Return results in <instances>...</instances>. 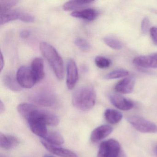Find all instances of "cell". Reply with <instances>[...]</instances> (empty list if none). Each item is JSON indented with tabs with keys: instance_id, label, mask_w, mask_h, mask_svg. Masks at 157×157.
Masks as SVG:
<instances>
[{
	"instance_id": "cell-1",
	"label": "cell",
	"mask_w": 157,
	"mask_h": 157,
	"mask_svg": "<svg viewBox=\"0 0 157 157\" xmlns=\"http://www.w3.org/2000/svg\"><path fill=\"white\" fill-rule=\"evenodd\" d=\"M96 100L95 90L92 86L83 85L75 90L72 97L73 105L81 110L88 111L91 109Z\"/></svg>"
},
{
	"instance_id": "cell-2",
	"label": "cell",
	"mask_w": 157,
	"mask_h": 157,
	"mask_svg": "<svg viewBox=\"0 0 157 157\" xmlns=\"http://www.w3.org/2000/svg\"><path fill=\"white\" fill-rule=\"evenodd\" d=\"M40 49L44 56L49 62L57 78L62 80L64 76V65L63 60L57 50L53 46L45 42L40 44Z\"/></svg>"
},
{
	"instance_id": "cell-3",
	"label": "cell",
	"mask_w": 157,
	"mask_h": 157,
	"mask_svg": "<svg viewBox=\"0 0 157 157\" xmlns=\"http://www.w3.org/2000/svg\"><path fill=\"white\" fill-rule=\"evenodd\" d=\"M29 99L35 104L44 107H52L57 103L56 95L51 92L46 90L34 93L30 95Z\"/></svg>"
},
{
	"instance_id": "cell-4",
	"label": "cell",
	"mask_w": 157,
	"mask_h": 157,
	"mask_svg": "<svg viewBox=\"0 0 157 157\" xmlns=\"http://www.w3.org/2000/svg\"><path fill=\"white\" fill-rule=\"evenodd\" d=\"M128 123L137 131L143 133H157V125L141 117L132 116L127 117Z\"/></svg>"
},
{
	"instance_id": "cell-5",
	"label": "cell",
	"mask_w": 157,
	"mask_h": 157,
	"mask_svg": "<svg viewBox=\"0 0 157 157\" xmlns=\"http://www.w3.org/2000/svg\"><path fill=\"white\" fill-rule=\"evenodd\" d=\"M122 150L119 142L111 139L101 143L97 157H117Z\"/></svg>"
},
{
	"instance_id": "cell-6",
	"label": "cell",
	"mask_w": 157,
	"mask_h": 157,
	"mask_svg": "<svg viewBox=\"0 0 157 157\" xmlns=\"http://www.w3.org/2000/svg\"><path fill=\"white\" fill-rule=\"evenodd\" d=\"M16 78L22 88L29 89L37 83L31 67L28 66H22L19 68L16 74Z\"/></svg>"
},
{
	"instance_id": "cell-7",
	"label": "cell",
	"mask_w": 157,
	"mask_h": 157,
	"mask_svg": "<svg viewBox=\"0 0 157 157\" xmlns=\"http://www.w3.org/2000/svg\"><path fill=\"white\" fill-rule=\"evenodd\" d=\"M78 78L77 65L73 59H70L67 64V85L69 90L75 87Z\"/></svg>"
},
{
	"instance_id": "cell-8",
	"label": "cell",
	"mask_w": 157,
	"mask_h": 157,
	"mask_svg": "<svg viewBox=\"0 0 157 157\" xmlns=\"http://www.w3.org/2000/svg\"><path fill=\"white\" fill-rule=\"evenodd\" d=\"M133 63L136 66L144 68H157V53L135 58Z\"/></svg>"
},
{
	"instance_id": "cell-9",
	"label": "cell",
	"mask_w": 157,
	"mask_h": 157,
	"mask_svg": "<svg viewBox=\"0 0 157 157\" xmlns=\"http://www.w3.org/2000/svg\"><path fill=\"white\" fill-rule=\"evenodd\" d=\"M109 98L111 103L120 110L128 111L134 107V103L132 101L119 94H111Z\"/></svg>"
},
{
	"instance_id": "cell-10",
	"label": "cell",
	"mask_w": 157,
	"mask_h": 157,
	"mask_svg": "<svg viewBox=\"0 0 157 157\" xmlns=\"http://www.w3.org/2000/svg\"><path fill=\"white\" fill-rule=\"evenodd\" d=\"M135 82V79L133 77L124 78L116 84L114 87L115 90L122 94L131 93L134 90Z\"/></svg>"
},
{
	"instance_id": "cell-11",
	"label": "cell",
	"mask_w": 157,
	"mask_h": 157,
	"mask_svg": "<svg viewBox=\"0 0 157 157\" xmlns=\"http://www.w3.org/2000/svg\"><path fill=\"white\" fill-rule=\"evenodd\" d=\"M113 131V128L109 125H102L95 128L91 135L92 142H98L106 137Z\"/></svg>"
},
{
	"instance_id": "cell-12",
	"label": "cell",
	"mask_w": 157,
	"mask_h": 157,
	"mask_svg": "<svg viewBox=\"0 0 157 157\" xmlns=\"http://www.w3.org/2000/svg\"><path fill=\"white\" fill-rule=\"evenodd\" d=\"M44 147L51 153L62 157H78L77 154L71 151L59 147V146L52 145L45 141H42Z\"/></svg>"
},
{
	"instance_id": "cell-13",
	"label": "cell",
	"mask_w": 157,
	"mask_h": 157,
	"mask_svg": "<svg viewBox=\"0 0 157 157\" xmlns=\"http://www.w3.org/2000/svg\"><path fill=\"white\" fill-rule=\"evenodd\" d=\"M31 68L36 82L42 80L44 75L43 59L40 58L34 59L32 62Z\"/></svg>"
},
{
	"instance_id": "cell-14",
	"label": "cell",
	"mask_w": 157,
	"mask_h": 157,
	"mask_svg": "<svg viewBox=\"0 0 157 157\" xmlns=\"http://www.w3.org/2000/svg\"><path fill=\"white\" fill-rule=\"evenodd\" d=\"M2 82L5 87L11 90L14 92L20 91L22 87L18 83L16 77L11 73H7L4 74L2 77Z\"/></svg>"
},
{
	"instance_id": "cell-15",
	"label": "cell",
	"mask_w": 157,
	"mask_h": 157,
	"mask_svg": "<svg viewBox=\"0 0 157 157\" xmlns=\"http://www.w3.org/2000/svg\"><path fill=\"white\" fill-rule=\"evenodd\" d=\"M71 16L88 21H93L96 19L98 13L93 9H87L82 10L76 11L71 13Z\"/></svg>"
},
{
	"instance_id": "cell-16",
	"label": "cell",
	"mask_w": 157,
	"mask_h": 157,
	"mask_svg": "<svg viewBox=\"0 0 157 157\" xmlns=\"http://www.w3.org/2000/svg\"><path fill=\"white\" fill-rule=\"evenodd\" d=\"M19 140L15 137L1 133L0 145L1 147L6 149H10L17 146Z\"/></svg>"
},
{
	"instance_id": "cell-17",
	"label": "cell",
	"mask_w": 157,
	"mask_h": 157,
	"mask_svg": "<svg viewBox=\"0 0 157 157\" xmlns=\"http://www.w3.org/2000/svg\"><path fill=\"white\" fill-rule=\"evenodd\" d=\"M94 2L93 1H70L65 3L63 9L65 11L75 10L82 9Z\"/></svg>"
},
{
	"instance_id": "cell-18",
	"label": "cell",
	"mask_w": 157,
	"mask_h": 157,
	"mask_svg": "<svg viewBox=\"0 0 157 157\" xmlns=\"http://www.w3.org/2000/svg\"><path fill=\"white\" fill-rule=\"evenodd\" d=\"M22 12L16 10L8 11L1 14L0 23L1 25H3L7 23L16 20H20Z\"/></svg>"
},
{
	"instance_id": "cell-19",
	"label": "cell",
	"mask_w": 157,
	"mask_h": 157,
	"mask_svg": "<svg viewBox=\"0 0 157 157\" xmlns=\"http://www.w3.org/2000/svg\"><path fill=\"white\" fill-rule=\"evenodd\" d=\"M104 116L106 121L113 124L119 123L123 118V115L120 112L112 109H106L105 112Z\"/></svg>"
},
{
	"instance_id": "cell-20",
	"label": "cell",
	"mask_w": 157,
	"mask_h": 157,
	"mask_svg": "<svg viewBox=\"0 0 157 157\" xmlns=\"http://www.w3.org/2000/svg\"><path fill=\"white\" fill-rule=\"evenodd\" d=\"M44 139L47 143L56 146H59L64 143L63 136L56 131H48Z\"/></svg>"
},
{
	"instance_id": "cell-21",
	"label": "cell",
	"mask_w": 157,
	"mask_h": 157,
	"mask_svg": "<svg viewBox=\"0 0 157 157\" xmlns=\"http://www.w3.org/2000/svg\"><path fill=\"white\" fill-rule=\"evenodd\" d=\"M128 75V71L126 70L117 69L111 71L105 75L104 78L105 79H115L126 77Z\"/></svg>"
},
{
	"instance_id": "cell-22",
	"label": "cell",
	"mask_w": 157,
	"mask_h": 157,
	"mask_svg": "<svg viewBox=\"0 0 157 157\" xmlns=\"http://www.w3.org/2000/svg\"><path fill=\"white\" fill-rule=\"evenodd\" d=\"M103 41L109 47L115 50H120L123 48L122 43L114 37L106 36L103 38Z\"/></svg>"
},
{
	"instance_id": "cell-23",
	"label": "cell",
	"mask_w": 157,
	"mask_h": 157,
	"mask_svg": "<svg viewBox=\"0 0 157 157\" xmlns=\"http://www.w3.org/2000/svg\"><path fill=\"white\" fill-rule=\"evenodd\" d=\"M18 1H0V13L1 14L10 10L12 7L17 4Z\"/></svg>"
},
{
	"instance_id": "cell-24",
	"label": "cell",
	"mask_w": 157,
	"mask_h": 157,
	"mask_svg": "<svg viewBox=\"0 0 157 157\" xmlns=\"http://www.w3.org/2000/svg\"><path fill=\"white\" fill-rule=\"evenodd\" d=\"M95 63L97 67L101 69L107 68L110 67L111 61L109 59L98 56L95 59Z\"/></svg>"
},
{
	"instance_id": "cell-25",
	"label": "cell",
	"mask_w": 157,
	"mask_h": 157,
	"mask_svg": "<svg viewBox=\"0 0 157 157\" xmlns=\"http://www.w3.org/2000/svg\"><path fill=\"white\" fill-rule=\"evenodd\" d=\"M74 44L82 51H88L90 48V45L89 42L86 39L82 37L76 38L74 41Z\"/></svg>"
},
{
	"instance_id": "cell-26",
	"label": "cell",
	"mask_w": 157,
	"mask_h": 157,
	"mask_svg": "<svg viewBox=\"0 0 157 157\" xmlns=\"http://www.w3.org/2000/svg\"><path fill=\"white\" fill-rule=\"evenodd\" d=\"M150 21L147 17L143 18L141 21V30L143 34H146L149 30Z\"/></svg>"
},
{
	"instance_id": "cell-27",
	"label": "cell",
	"mask_w": 157,
	"mask_h": 157,
	"mask_svg": "<svg viewBox=\"0 0 157 157\" xmlns=\"http://www.w3.org/2000/svg\"><path fill=\"white\" fill-rule=\"evenodd\" d=\"M150 33L153 43L157 45V27H151L150 29Z\"/></svg>"
},
{
	"instance_id": "cell-28",
	"label": "cell",
	"mask_w": 157,
	"mask_h": 157,
	"mask_svg": "<svg viewBox=\"0 0 157 157\" xmlns=\"http://www.w3.org/2000/svg\"><path fill=\"white\" fill-rule=\"evenodd\" d=\"M30 32L28 30H23L20 33V36L22 38H26L30 35Z\"/></svg>"
},
{
	"instance_id": "cell-29",
	"label": "cell",
	"mask_w": 157,
	"mask_h": 157,
	"mask_svg": "<svg viewBox=\"0 0 157 157\" xmlns=\"http://www.w3.org/2000/svg\"><path fill=\"white\" fill-rule=\"evenodd\" d=\"M4 66V60L3 58V56H2V53H1V64H0V67H1V71H2L3 67Z\"/></svg>"
},
{
	"instance_id": "cell-30",
	"label": "cell",
	"mask_w": 157,
	"mask_h": 157,
	"mask_svg": "<svg viewBox=\"0 0 157 157\" xmlns=\"http://www.w3.org/2000/svg\"><path fill=\"white\" fill-rule=\"evenodd\" d=\"M4 104H3V103L2 102V101H1V103H0V111H1V112L2 113V111H4Z\"/></svg>"
},
{
	"instance_id": "cell-31",
	"label": "cell",
	"mask_w": 157,
	"mask_h": 157,
	"mask_svg": "<svg viewBox=\"0 0 157 157\" xmlns=\"http://www.w3.org/2000/svg\"><path fill=\"white\" fill-rule=\"evenodd\" d=\"M117 157H126V156L125 154L124 151L123 150L122 151H121V153H120V154H119V156H118Z\"/></svg>"
},
{
	"instance_id": "cell-32",
	"label": "cell",
	"mask_w": 157,
	"mask_h": 157,
	"mask_svg": "<svg viewBox=\"0 0 157 157\" xmlns=\"http://www.w3.org/2000/svg\"><path fill=\"white\" fill-rule=\"evenodd\" d=\"M154 151H155V153L157 155V145L155 146V148H154Z\"/></svg>"
},
{
	"instance_id": "cell-33",
	"label": "cell",
	"mask_w": 157,
	"mask_h": 157,
	"mask_svg": "<svg viewBox=\"0 0 157 157\" xmlns=\"http://www.w3.org/2000/svg\"><path fill=\"white\" fill-rule=\"evenodd\" d=\"M44 157H54L53 156H51V155H48V154H46V155H45L44 156Z\"/></svg>"
},
{
	"instance_id": "cell-34",
	"label": "cell",
	"mask_w": 157,
	"mask_h": 157,
	"mask_svg": "<svg viewBox=\"0 0 157 157\" xmlns=\"http://www.w3.org/2000/svg\"><path fill=\"white\" fill-rule=\"evenodd\" d=\"M1 157H2V156H1Z\"/></svg>"
}]
</instances>
